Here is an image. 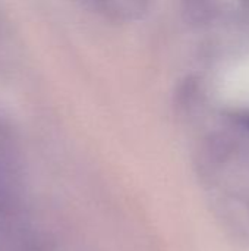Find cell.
<instances>
[{
	"mask_svg": "<svg viewBox=\"0 0 249 251\" xmlns=\"http://www.w3.org/2000/svg\"><path fill=\"white\" fill-rule=\"evenodd\" d=\"M0 251H51L35 224L21 169L7 135L0 129Z\"/></svg>",
	"mask_w": 249,
	"mask_h": 251,
	"instance_id": "6da1fadb",
	"label": "cell"
},
{
	"mask_svg": "<svg viewBox=\"0 0 249 251\" xmlns=\"http://www.w3.org/2000/svg\"><path fill=\"white\" fill-rule=\"evenodd\" d=\"M94 3L104 12H110L114 15H129L132 12H139L142 9L144 0H88Z\"/></svg>",
	"mask_w": 249,
	"mask_h": 251,
	"instance_id": "7a4b0ae2",
	"label": "cell"
},
{
	"mask_svg": "<svg viewBox=\"0 0 249 251\" xmlns=\"http://www.w3.org/2000/svg\"><path fill=\"white\" fill-rule=\"evenodd\" d=\"M185 10L194 22H201L208 18L211 13L210 0H183Z\"/></svg>",
	"mask_w": 249,
	"mask_h": 251,
	"instance_id": "3957f363",
	"label": "cell"
},
{
	"mask_svg": "<svg viewBox=\"0 0 249 251\" xmlns=\"http://www.w3.org/2000/svg\"><path fill=\"white\" fill-rule=\"evenodd\" d=\"M247 125H248V128H249V116H248V119H247Z\"/></svg>",
	"mask_w": 249,
	"mask_h": 251,
	"instance_id": "277c9868",
	"label": "cell"
}]
</instances>
